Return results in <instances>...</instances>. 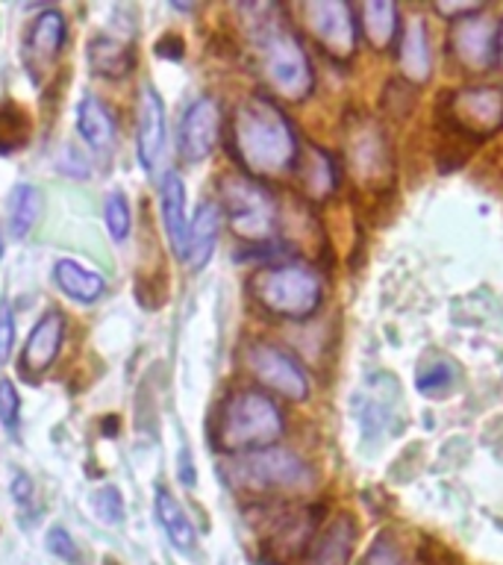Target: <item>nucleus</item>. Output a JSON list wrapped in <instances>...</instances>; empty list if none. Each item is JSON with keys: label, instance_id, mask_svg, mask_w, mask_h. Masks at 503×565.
<instances>
[{"label": "nucleus", "instance_id": "1", "mask_svg": "<svg viewBox=\"0 0 503 565\" xmlns=\"http://www.w3.org/2000/svg\"><path fill=\"white\" fill-rule=\"evenodd\" d=\"M229 150L250 177H280L298 166L300 141L271 97L250 95L236 109Z\"/></svg>", "mask_w": 503, "mask_h": 565}, {"label": "nucleus", "instance_id": "2", "mask_svg": "<svg viewBox=\"0 0 503 565\" xmlns=\"http://www.w3.org/2000/svg\"><path fill=\"white\" fill-rule=\"evenodd\" d=\"M256 12V21H250V35H254V51L259 71L274 95L286 100H307L315 88V71L309 62V53L289 26L282 24L277 7H250Z\"/></svg>", "mask_w": 503, "mask_h": 565}, {"label": "nucleus", "instance_id": "3", "mask_svg": "<svg viewBox=\"0 0 503 565\" xmlns=\"http://www.w3.org/2000/svg\"><path fill=\"white\" fill-rule=\"evenodd\" d=\"M286 433V418L271 395L259 388H238L221 404L212 441L224 454H254V450L274 448Z\"/></svg>", "mask_w": 503, "mask_h": 565}, {"label": "nucleus", "instance_id": "4", "mask_svg": "<svg viewBox=\"0 0 503 565\" xmlns=\"http://www.w3.org/2000/svg\"><path fill=\"white\" fill-rule=\"evenodd\" d=\"M250 295L268 316L300 321L321 307L324 282L312 265L277 263L265 265L263 271L250 277Z\"/></svg>", "mask_w": 503, "mask_h": 565}, {"label": "nucleus", "instance_id": "5", "mask_svg": "<svg viewBox=\"0 0 503 565\" xmlns=\"http://www.w3.org/2000/svg\"><path fill=\"white\" fill-rule=\"evenodd\" d=\"M221 212H227L229 227L236 230V236L265 245L274 242L277 230V203L271 192L263 183H256L254 177H224L221 183Z\"/></svg>", "mask_w": 503, "mask_h": 565}, {"label": "nucleus", "instance_id": "6", "mask_svg": "<svg viewBox=\"0 0 503 565\" xmlns=\"http://www.w3.org/2000/svg\"><path fill=\"white\" fill-rule=\"evenodd\" d=\"M233 480L238 486H247V489H256V492H268V489H309L315 475L312 468L286 448H265L254 450V454H242V457L233 462Z\"/></svg>", "mask_w": 503, "mask_h": 565}, {"label": "nucleus", "instance_id": "7", "mask_svg": "<svg viewBox=\"0 0 503 565\" xmlns=\"http://www.w3.org/2000/svg\"><path fill=\"white\" fill-rule=\"evenodd\" d=\"M245 362L263 386L282 395L286 401H307L309 377L300 369V362L289 351H282L271 342H250L245 348Z\"/></svg>", "mask_w": 503, "mask_h": 565}, {"label": "nucleus", "instance_id": "8", "mask_svg": "<svg viewBox=\"0 0 503 565\" xmlns=\"http://www.w3.org/2000/svg\"><path fill=\"white\" fill-rule=\"evenodd\" d=\"M450 53L465 71L483 74V71L492 68L494 62H501V26L480 12L453 18Z\"/></svg>", "mask_w": 503, "mask_h": 565}, {"label": "nucleus", "instance_id": "9", "mask_svg": "<svg viewBox=\"0 0 503 565\" xmlns=\"http://www.w3.org/2000/svg\"><path fill=\"white\" fill-rule=\"evenodd\" d=\"M309 33L335 60H347L360 42V21L344 0H312L303 7Z\"/></svg>", "mask_w": 503, "mask_h": 565}, {"label": "nucleus", "instance_id": "10", "mask_svg": "<svg viewBox=\"0 0 503 565\" xmlns=\"http://www.w3.org/2000/svg\"><path fill=\"white\" fill-rule=\"evenodd\" d=\"M450 113L448 118L453 121L459 132H468L474 139H485L494 130L503 127V92L492 86L462 88L450 95Z\"/></svg>", "mask_w": 503, "mask_h": 565}, {"label": "nucleus", "instance_id": "11", "mask_svg": "<svg viewBox=\"0 0 503 565\" xmlns=\"http://www.w3.org/2000/svg\"><path fill=\"white\" fill-rule=\"evenodd\" d=\"M65 35H68V26H65V15L60 9H44L42 15L30 21L24 44H21V62L30 71V77L39 79L51 71V65L65 47Z\"/></svg>", "mask_w": 503, "mask_h": 565}, {"label": "nucleus", "instance_id": "12", "mask_svg": "<svg viewBox=\"0 0 503 565\" xmlns=\"http://www.w3.org/2000/svg\"><path fill=\"white\" fill-rule=\"evenodd\" d=\"M221 136V106L215 97L203 95L189 104L180 121V157L185 162H203Z\"/></svg>", "mask_w": 503, "mask_h": 565}, {"label": "nucleus", "instance_id": "13", "mask_svg": "<svg viewBox=\"0 0 503 565\" xmlns=\"http://www.w3.org/2000/svg\"><path fill=\"white\" fill-rule=\"evenodd\" d=\"M62 339H65V316L60 309H47L26 335L24 351L18 360V374H24L26 380H39L47 374L60 356Z\"/></svg>", "mask_w": 503, "mask_h": 565}, {"label": "nucleus", "instance_id": "14", "mask_svg": "<svg viewBox=\"0 0 503 565\" xmlns=\"http://www.w3.org/2000/svg\"><path fill=\"white\" fill-rule=\"evenodd\" d=\"M165 150V104L157 95V88H141L139 100V127H136V153L145 171H153Z\"/></svg>", "mask_w": 503, "mask_h": 565}, {"label": "nucleus", "instance_id": "15", "mask_svg": "<svg viewBox=\"0 0 503 565\" xmlns=\"http://www.w3.org/2000/svg\"><path fill=\"white\" fill-rule=\"evenodd\" d=\"M356 545V524L351 515H339L309 542L303 565H347Z\"/></svg>", "mask_w": 503, "mask_h": 565}, {"label": "nucleus", "instance_id": "16", "mask_svg": "<svg viewBox=\"0 0 503 565\" xmlns=\"http://www.w3.org/2000/svg\"><path fill=\"white\" fill-rule=\"evenodd\" d=\"M221 233V206L215 201H203L197 206L192 218V227H189V247H185V259L192 271H201L203 265L210 263L212 254H215V245H218Z\"/></svg>", "mask_w": 503, "mask_h": 565}, {"label": "nucleus", "instance_id": "17", "mask_svg": "<svg viewBox=\"0 0 503 565\" xmlns=\"http://www.w3.org/2000/svg\"><path fill=\"white\" fill-rule=\"evenodd\" d=\"M159 201H162V221H165L168 242L174 247V254L185 259V247H189V221H185V185L180 174L168 171L159 185Z\"/></svg>", "mask_w": 503, "mask_h": 565}, {"label": "nucleus", "instance_id": "18", "mask_svg": "<svg viewBox=\"0 0 503 565\" xmlns=\"http://www.w3.org/2000/svg\"><path fill=\"white\" fill-rule=\"evenodd\" d=\"M300 177V185H303V192L312 198V201H324L330 198L339 183V166H335V159L321 148H303V153L298 157V166H295Z\"/></svg>", "mask_w": 503, "mask_h": 565}, {"label": "nucleus", "instance_id": "19", "mask_svg": "<svg viewBox=\"0 0 503 565\" xmlns=\"http://www.w3.org/2000/svg\"><path fill=\"white\" fill-rule=\"evenodd\" d=\"M400 68L409 83H427L430 77L432 53L421 18H409L400 30Z\"/></svg>", "mask_w": 503, "mask_h": 565}, {"label": "nucleus", "instance_id": "20", "mask_svg": "<svg viewBox=\"0 0 503 565\" xmlns=\"http://www.w3.org/2000/svg\"><path fill=\"white\" fill-rule=\"evenodd\" d=\"M360 30L374 51H386L400 33V12L392 0H368L360 9Z\"/></svg>", "mask_w": 503, "mask_h": 565}, {"label": "nucleus", "instance_id": "21", "mask_svg": "<svg viewBox=\"0 0 503 565\" xmlns=\"http://www.w3.org/2000/svg\"><path fill=\"white\" fill-rule=\"evenodd\" d=\"M77 130L92 145V150H113L115 145V115L113 109L95 95H86L77 106Z\"/></svg>", "mask_w": 503, "mask_h": 565}, {"label": "nucleus", "instance_id": "22", "mask_svg": "<svg viewBox=\"0 0 503 565\" xmlns=\"http://www.w3.org/2000/svg\"><path fill=\"white\" fill-rule=\"evenodd\" d=\"M153 510H157L159 527L165 530L168 542H171L176 551H192L194 542H197V533H194L192 519L185 515V510L176 503L174 494L159 486L157 498H153Z\"/></svg>", "mask_w": 503, "mask_h": 565}, {"label": "nucleus", "instance_id": "23", "mask_svg": "<svg viewBox=\"0 0 503 565\" xmlns=\"http://www.w3.org/2000/svg\"><path fill=\"white\" fill-rule=\"evenodd\" d=\"M88 65L100 77H127L136 65V53L130 44L118 42L113 35H95L88 42Z\"/></svg>", "mask_w": 503, "mask_h": 565}, {"label": "nucleus", "instance_id": "24", "mask_svg": "<svg viewBox=\"0 0 503 565\" xmlns=\"http://www.w3.org/2000/svg\"><path fill=\"white\" fill-rule=\"evenodd\" d=\"M53 282L60 286L62 295H68L71 300H79V303H92L106 289L104 277L83 268L77 259H60L53 265Z\"/></svg>", "mask_w": 503, "mask_h": 565}, {"label": "nucleus", "instance_id": "25", "mask_svg": "<svg viewBox=\"0 0 503 565\" xmlns=\"http://www.w3.org/2000/svg\"><path fill=\"white\" fill-rule=\"evenodd\" d=\"M44 198L42 192L30 183L15 185L9 192L7 201V230L12 238H24L35 227V221L42 218Z\"/></svg>", "mask_w": 503, "mask_h": 565}, {"label": "nucleus", "instance_id": "26", "mask_svg": "<svg viewBox=\"0 0 503 565\" xmlns=\"http://www.w3.org/2000/svg\"><path fill=\"white\" fill-rule=\"evenodd\" d=\"M457 383H459V369L450 360H445V356H436L427 369H421V374H418V380H415L418 392L427 397H445L448 392H453Z\"/></svg>", "mask_w": 503, "mask_h": 565}, {"label": "nucleus", "instance_id": "27", "mask_svg": "<svg viewBox=\"0 0 503 565\" xmlns=\"http://www.w3.org/2000/svg\"><path fill=\"white\" fill-rule=\"evenodd\" d=\"M30 139V118L21 106L0 104V157L24 148Z\"/></svg>", "mask_w": 503, "mask_h": 565}, {"label": "nucleus", "instance_id": "28", "mask_svg": "<svg viewBox=\"0 0 503 565\" xmlns=\"http://www.w3.org/2000/svg\"><path fill=\"white\" fill-rule=\"evenodd\" d=\"M104 221H106V230H109V236H113L115 242H124V238L130 236L132 215H130V201H127V194L124 192L106 194Z\"/></svg>", "mask_w": 503, "mask_h": 565}, {"label": "nucleus", "instance_id": "29", "mask_svg": "<svg viewBox=\"0 0 503 565\" xmlns=\"http://www.w3.org/2000/svg\"><path fill=\"white\" fill-rule=\"evenodd\" d=\"M92 510L97 512V519L104 524H121L124 515H127V507H124L121 492L115 486H104L92 494Z\"/></svg>", "mask_w": 503, "mask_h": 565}, {"label": "nucleus", "instance_id": "30", "mask_svg": "<svg viewBox=\"0 0 503 565\" xmlns=\"http://www.w3.org/2000/svg\"><path fill=\"white\" fill-rule=\"evenodd\" d=\"M18 418H21V397H18L15 383L9 377H0V424H3V430L15 433Z\"/></svg>", "mask_w": 503, "mask_h": 565}, {"label": "nucleus", "instance_id": "31", "mask_svg": "<svg viewBox=\"0 0 503 565\" xmlns=\"http://www.w3.org/2000/svg\"><path fill=\"white\" fill-rule=\"evenodd\" d=\"M47 551H51L56 559H62V563H68V565L83 563V554H79L77 542H74V536H71L65 527L47 530Z\"/></svg>", "mask_w": 503, "mask_h": 565}, {"label": "nucleus", "instance_id": "32", "mask_svg": "<svg viewBox=\"0 0 503 565\" xmlns=\"http://www.w3.org/2000/svg\"><path fill=\"white\" fill-rule=\"evenodd\" d=\"M362 565H404V556L397 551V545L388 536H377V542L368 547V554L362 559Z\"/></svg>", "mask_w": 503, "mask_h": 565}, {"label": "nucleus", "instance_id": "33", "mask_svg": "<svg viewBox=\"0 0 503 565\" xmlns=\"http://www.w3.org/2000/svg\"><path fill=\"white\" fill-rule=\"evenodd\" d=\"M12 348H15V316L9 303H0V365L9 362Z\"/></svg>", "mask_w": 503, "mask_h": 565}, {"label": "nucleus", "instance_id": "34", "mask_svg": "<svg viewBox=\"0 0 503 565\" xmlns=\"http://www.w3.org/2000/svg\"><path fill=\"white\" fill-rule=\"evenodd\" d=\"M12 501H15L21 510H33V480H30V475H24V471H18V475L12 477Z\"/></svg>", "mask_w": 503, "mask_h": 565}, {"label": "nucleus", "instance_id": "35", "mask_svg": "<svg viewBox=\"0 0 503 565\" xmlns=\"http://www.w3.org/2000/svg\"><path fill=\"white\" fill-rule=\"evenodd\" d=\"M157 53L159 56H168V60H180L183 56V42L176 35H165V39L157 42Z\"/></svg>", "mask_w": 503, "mask_h": 565}, {"label": "nucleus", "instance_id": "36", "mask_svg": "<svg viewBox=\"0 0 503 565\" xmlns=\"http://www.w3.org/2000/svg\"><path fill=\"white\" fill-rule=\"evenodd\" d=\"M3 247H7V238H3V230H0V259H3Z\"/></svg>", "mask_w": 503, "mask_h": 565}, {"label": "nucleus", "instance_id": "37", "mask_svg": "<svg viewBox=\"0 0 503 565\" xmlns=\"http://www.w3.org/2000/svg\"><path fill=\"white\" fill-rule=\"evenodd\" d=\"M501 65H503V24H501Z\"/></svg>", "mask_w": 503, "mask_h": 565}]
</instances>
